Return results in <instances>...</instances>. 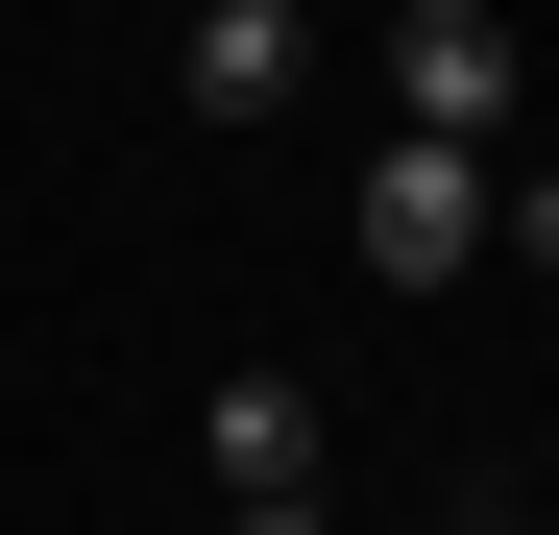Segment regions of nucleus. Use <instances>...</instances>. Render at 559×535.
I'll return each mask as SVG.
<instances>
[{
	"mask_svg": "<svg viewBox=\"0 0 559 535\" xmlns=\"http://www.w3.org/2000/svg\"><path fill=\"white\" fill-rule=\"evenodd\" d=\"M195 463H219L243 511H293V487H317V390H293V366H219V414H195Z\"/></svg>",
	"mask_w": 559,
	"mask_h": 535,
	"instance_id": "obj_4",
	"label": "nucleus"
},
{
	"mask_svg": "<svg viewBox=\"0 0 559 535\" xmlns=\"http://www.w3.org/2000/svg\"><path fill=\"white\" fill-rule=\"evenodd\" d=\"M293 73H317L293 0H195V25H170V98H195V122H293Z\"/></svg>",
	"mask_w": 559,
	"mask_h": 535,
	"instance_id": "obj_3",
	"label": "nucleus"
},
{
	"mask_svg": "<svg viewBox=\"0 0 559 535\" xmlns=\"http://www.w3.org/2000/svg\"><path fill=\"white\" fill-rule=\"evenodd\" d=\"M462 535H535V511H462Z\"/></svg>",
	"mask_w": 559,
	"mask_h": 535,
	"instance_id": "obj_7",
	"label": "nucleus"
},
{
	"mask_svg": "<svg viewBox=\"0 0 559 535\" xmlns=\"http://www.w3.org/2000/svg\"><path fill=\"white\" fill-rule=\"evenodd\" d=\"M341 243L390 268V293H462V243H487V146H365V195H341Z\"/></svg>",
	"mask_w": 559,
	"mask_h": 535,
	"instance_id": "obj_1",
	"label": "nucleus"
},
{
	"mask_svg": "<svg viewBox=\"0 0 559 535\" xmlns=\"http://www.w3.org/2000/svg\"><path fill=\"white\" fill-rule=\"evenodd\" d=\"M487 219H511V243H535V268H559V170H535V195H487Z\"/></svg>",
	"mask_w": 559,
	"mask_h": 535,
	"instance_id": "obj_5",
	"label": "nucleus"
},
{
	"mask_svg": "<svg viewBox=\"0 0 559 535\" xmlns=\"http://www.w3.org/2000/svg\"><path fill=\"white\" fill-rule=\"evenodd\" d=\"M390 122L414 146H511V25L487 0H390Z\"/></svg>",
	"mask_w": 559,
	"mask_h": 535,
	"instance_id": "obj_2",
	"label": "nucleus"
},
{
	"mask_svg": "<svg viewBox=\"0 0 559 535\" xmlns=\"http://www.w3.org/2000/svg\"><path fill=\"white\" fill-rule=\"evenodd\" d=\"M243 535H317V487H293V511H243Z\"/></svg>",
	"mask_w": 559,
	"mask_h": 535,
	"instance_id": "obj_6",
	"label": "nucleus"
}]
</instances>
